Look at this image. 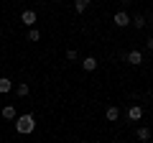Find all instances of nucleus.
Instances as JSON below:
<instances>
[{"instance_id": "f257e3e1", "label": "nucleus", "mask_w": 153, "mask_h": 143, "mask_svg": "<svg viewBox=\"0 0 153 143\" xmlns=\"http://www.w3.org/2000/svg\"><path fill=\"white\" fill-rule=\"evenodd\" d=\"M33 128H36V120H33V115H21L16 120V130L18 133H23V136H26V133H31Z\"/></svg>"}, {"instance_id": "f03ea898", "label": "nucleus", "mask_w": 153, "mask_h": 143, "mask_svg": "<svg viewBox=\"0 0 153 143\" xmlns=\"http://www.w3.org/2000/svg\"><path fill=\"white\" fill-rule=\"evenodd\" d=\"M128 118H130V120H140V118H143V107H140V105L128 107Z\"/></svg>"}, {"instance_id": "7ed1b4c3", "label": "nucleus", "mask_w": 153, "mask_h": 143, "mask_svg": "<svg viewBox=\"0 0 153 143\" xmlns=\"http://www.w3.org/2000/svg\"><path fill=\"white\" fill-rule=\"evenodd\" d=\"M128 23H130V18H128V13L125 10H120V13H115V26H128Z\"/></svg>"}, {"instance_id": "20e7f679", "label": "nucleus", "mask_w": 153, "mask_h": 143, "mask_svg": "<svg viewBox=\"0 0 153 143\" xmlns=\"http://www.w3.org/2000/svg\"><path fill=\"white\" fill-rule=\"evenodd\" d=\"M140 61H143V54H140V51H130V54H128V64L138 66Z\"/></svg>"}, {"instance_id": "39448f33", "label": "nucleus", "mask_w": 153, "mask_h": 143, "mask_svg": "<svg viewBox=\"0 0 153 143\" xmlns=\"http://www.w3.org/2000/svg\"><path fill=\"white\" fill-rule=\"evenodd\" d=\"M21 21L26 23V26H33V23H36V13H33V10H23Z\"/></svg>"}, {"instance_id": "423d86ee", "label": "nucleus", "mask_w": 153, "mask_h": 143, "mask_svg": "<svg viewBox=\"0 0 153 143\" xmlns=\"http://www.w3.org/2000/svg\"><path fill=\"white\" fill-rule=\"evenodd\" d=\"M82 69H84V72H94V69H97V59H92V56H87V59L82 61Z\"/></svg>"}, {"instance_id": "0eeeda50", "label": "nucleus", "mask_w": 153, "mask_h": 143, "mask_svg": "<svg viewBox=\"0 0 153 143\" xmlns=\"http://www.w3.org/2000/svg\"><path fill=\"white\" fill-rule=\"evenodd\" d=\"M13 89V82L8 77H0V92H10Z\"/></svg>"}, {"instance_id": "6e6552de", "label": "nucleus", "mask_w": 153, "mask_h": 143, "mask_svg": "<svg viewBox=\"0 0 153 143\" xmlns=\"http://www.w3.org/2000/svg\"><path fill=\"white\" fill-rule=\"evenodd\" d=\"M3 118H5V120H13V118H16V107H13V105H5V107H3Z\"/></svg>"}, {"instance_id": "1a4fd4ad", "label": "nucleus", "mask_w": 153, "mask_h": 143, "mask_svg": "<svg viewBox=\"0 0 153 143\" xmlns=\"http://www.w3.org/2000/svg\"><path fill=\"white\" fill-rule=\"evenodd\" d=\"M74 8H76L79 13H84V10L89 8V0H76V3H74Z\"/></svg>"}, {"instance_id": "9d476101", "label": "nucleus", "mask_w": 153, "mask_h": 143, "mask_svg": "<svg viewBox=\"0 0 153 143\" xmlns=\"http://www.w3.org/2000/svg\"><path fill=\"white\" fill-rule=\"evenodd\" d=\"M16 92H18V97H26V95H28V84H26V82H21V84L16 87Z\"/></svg>"}, {"instance_id": "9b49d317", "label": "nucleus", "mask_w": 153, "mask_h": 143, "mask_svg": "<svg viewBox=\"0 0 153 143\" xmlns=\"http://www.w3.org/2000/svg\"><path fill=\"white\" fill-rule=\"evenodd\" d=\"M117 115H120L117 107H107V120H117Z\"/></svg>"}, {"instance_id": "f8f14e48", "label": "nucleus", "mask_w": 153, "mask_h": 143, "mask_svg": "<svg viewBox=\"0 0 153 143\" xmlns=\"http://www.w3.org/2000/svg\"><path fill=\"white\" fill-rule=\"evenodd\" d=\"M138 138H140V141H148V138H151V130H148V128H138Z\"/></svg>"}, {"instance_id": "ddd939ff", "label": "nucleus", "mask_w": 153, "mask_h": 143, "mask_svg": "<svg viewBox=\"0 0 153 143\" xmlns=\"http://www.w3.org/2000/svg\"><path fill=\"white\" fill-rule=\"evenodd\" d=\"M133 26H135V28H143V26H146V18H143V16H135V18H133Z\"/></svg>"}, {"instance_id": "4468645a", "label": "nucleus", "mask_w": 153, "mask_h": 143, "mask_svg": "<svg viewBox=\"0 0 153 143\" xmlns=\"http://www.w3.org/2000/svg\"><path fill=\"white\" fill-rule=\"evenodd\" d=\"M41 39V33L36 31V28H31V31H28V41H38Z\"/></svg>"}, {"instance_id": "2eb2a0df", "label": "nucleus", "mask_w": 153, "mask_h": 143, "mask_svg": "<svg viewBox=\"0 0 153 143\" xmlns=\"http://www.w3.org/2000/svg\"><path fill=\"white\" fill-rule=\"evenodd\" d=\"M148 49H153V39H148Z\"/></svg>"}, {"instance_id": "dca6fc26", "label": "nucleus", "mask_w": 153, "mask_h": 143, "mask_svg": "<svg viewBox=\"0 0 153 143\" xmlns=\"http://www.w3.org/2000/svg\"><path fill=\"white\" fill-rule=\"evenodd\" d=\"M151 23H153V16H151Z\"/></svg>"}]
</instances>
